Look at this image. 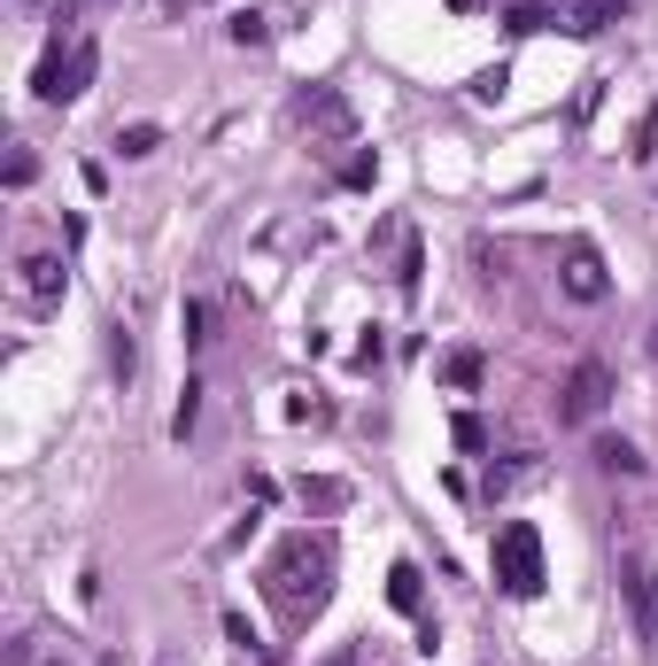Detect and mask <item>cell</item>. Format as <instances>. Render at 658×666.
Segmentation results:
<instances>
[{"instance_id": "52a82bcc", "label": "cell", "mask_w": 658, "mask_h": 666, "mask_svg": "<svg viewBox=\"0 0 658 666\" xmlns=\"http://www.w3.org/2000/svg\"><path fill=\"white\" fill-rule=\"evenodd\" d=\"M620 589H628V613H636V644L658 652V574L644 558H628V566H620Z\"/></svg>"}, {"instance_id": "7a4b0ae2", "label": "cell", "mask_w": 658, "mask_h": 666, "mask_svg": "<svg viewBox=\"0 0 658 666\" xmlns=\"http://www.w3.org/2000/svg\"><path fill=\"white\" fill-rule=\"evenodd\" d=\"M489 566H495V589L503 597H542V535L527 527V519H503L495 527V550H489Z\"/></svg>"}, {"instance_id": "8fae6325", "label": "cell", "mask_w": 658, "mask_h": 666, "mask_svg": "<svg viewBox=\"0 0 658 666\" xmlns=\"http://www.w3.org/2000/svg\"><path fill=\"white\" fill-rule=\"evenodd\" d=\"M295 497H303V511H341V503H348V481H333V473H303Z\"/></svg>"}, {"instance_id": "9a60e30c", "label": "cell", "mask_w": 658, "mask_h": 666, "mask_svg": "<svg viewBox=\"0 0 658 666\" xmlns=\"http://www.w3.org/2000/svg\"><path fill=\"white\" fill-rule=\"evenodd\" d=\"M628 156H636V164H651V156H658V109H644V117H636V133H628Z\"/></svg>"}, {"instance_id": "4316f807", "label": "cell", "mask_w": 658, "mask_h": 666, "mask_svg": "<svg viewBox=\"0 0 658 666\" xmlns=\"http://www.w3.org/2000/svg\"><path fill=\"white\" fill-rule=\"evenodd\" d=\"M651 356H658V326H651Z\"/></svg>"}, {"instance_id": "277c9868", "label": "cell", "mask_w": 658, "mask_h": 666, "mask_svg": "<svg viewBox=\"0 0 658 666\" xmlns=\"http://www.w3.org/2000/svg\"><path fill=\"white\" fill-rule=\"evenodd\" d=\"M295 125H303L318 148H348V140H356V109H348L341 86H303V94H295Z\"/></svg>"}, {"instance_id": "d6986e66", "label": "cell", "mask_w": 658, "mask_h": 666, "mask_svg": "<svg viewBox=\"0 0 658 666\" xmlns=\"http://www.w3.org/2000/svg\"><path fill=\"white\" fill-rule=\"evenodd\" d=\"M450 434H458V450H489V419H481V411H458Z\"/></svg>"}, {"instance_id": "8992f818", "label": "cell", "mask_w": 658, "mask_h": 666, "mask_svg": "<svg viewBox=\"0 0 658 666\" xmlns=\"http://www.w3.org/2000/svg\"><path fill=\"white\" fill-rule=\"evenodd\" d=\"M62 280H70V272H62L55 248H23V256H16V295H23L31 311H55V303H62Z\"/></svg>"}, {"instance_id": "ffe728a7", "label": "cell", "mask_w": 658, "mask_h": 666, "mask_svg": "<svg viewBox=\"0 0 658 666\" xmlns=\"http://www.w3.org/2000/svg\"><path fill=\"white\" fill-rule=\"evenodd\" d=\"M31 178H39V156H31V148H8V186H16V194H23V186H31Z\"/></svg>"}, {"instance_id": "ac0fdd59", "label": "cell", "mask_w": 658, "mask_h": 666, "mask_svg": "<svg viewBox=\"0 0 658 666\" xmlns=\"http://www.w3.org/2000/svg\"><path fill=\"white\" fill-rule=\"evenodd\" d=\"M194 419H202V388L186 380V395H178V411H170V434L186 442V434H194Z\"/></svg>"}, {"instance_id": "9c48e42d", "label": "cell", "mask_w": 658, "mask_h": 666, "mask_svg": "<svg viewBox=\"0 0 658 666\" xmlns=\"http://www.w3.org/2000/svg\"><path fill=\"white\" fill-rule=\"evenodd\" d=\"M387 605H395V613H411V620H426V574H419L411 558H395V566H387Z\"/></svg>"}, {"instance_id": "603a6c76", "label": "cell", "mask_w": 658, "mask_h": 666, "mask_svg": "<svg viewBox=\"0 0 658 666\" xmlns=\"http://www.w3.org/2000/svg\"><path fill=\"white\" fill-rule=\"evenodd\" d=\"M225 636H233L240 652H256V659H264V644H256V628H248V613H225Z\"/></svg>"}, {"instance_id": "d4e9b609", "label": "cell", "mask_w": 658, "mask_h": 666, "mask_svg": "<svg viewBox=\"0 0 658 666\" xmlns=\"http://www.w3.org/2000/svg\"><path fill=\"white\" fill-rule=\"evenodd\" d=\"M326 666H356V652H333V659Z\"/></svg>"}, {"instance_id": "ba28073f", "label": "cell", "mask_w": 658, "mask_h": 666, "mask_svg": "<svg viewBox=\"0 0 658 666\" xmlns=\"http://www.w3.org/2000/svg\"><path fill=\"white\" fill-rule=\"evenodd\" d=\"M558 287H566L573 303H605V295H612V272H605V256H597L589 241H573V248H566V272H558Z\"/></svg>"}, {"instance_id": "44dd1931", "label": "cell", "mask_w": 658, "mask_h": 666, "mask_svg": "<svg viewBox=\"0 0 658 666\" xmlns=\"http://www.w3.org/2000/svg\"><path fill=\"white\" fill-rule=\"evenodd\" d=\"M178 326H186V349H202V341H209V311H202V303H186V311H178Z\"/></svg>"}, {"instance_id": "5bb4252c", "label": "cell", "mask_w": 658, "mask_h": 666, "mask_svg": "<svg viewBox=\"0 0 658 666\" xmlns=\"http://www.w3.org/2000/svg\"><path fill=\"white\" fill-rule=\"evenodd\" d=\"M156 148H164V125H117V156H125V164L156 156Z\"/></svg>"}, {"instance_id": "4fadbf2b", "label": "cell", "mask_w": 658, "mask_h": 666, "mask_svg": "<svg viewBox=\"0 0 658 666\" xmlns=\"http://www.w3.org/2000/svg\"><path fill=\"white\" fill-rule=\"evenodd\" d=\"M225 39H233V47H272V23H264L256 8H233V16H225Z\"/></svg>"}, {"instance_id": "6da1fadb", "label": "cell", "mask_w": 658, "mask_h": 666, "mask_svg": "<svg viewBox=\"0 0 658 666\" xmlns=\"http://www.w3.org/2000/svg\"><path fill=\"white\" fill-rule=\"evenodd\" d=\"M264 597L279 605V620L287 628H311L318 613H326V597H333V535H287L272 558H264Z\"/></svg>"}, {"instance_id": "3957f363", "label": "cell", "mask_w": 658, "mask_h": 666, "mask_svg": "<svg viewBox=\"0 0 658 666\" xmlns=\"http://www.w3.org/2000/svg\"><path fill=\"white\" fill-rule=\"evenodd\" d=\"M94 70H101V47H94V39H70V47L55 39V47L39 55V78H31V94H39L47 109H70V101L94 86Z\"/></svg>"}, {"instance_id": "2e32d148", "label": "cell", "mask_w": 658, "mask_h": 666, "mask_svg": "<svg viewBox=\"0 0 658 666\" xmlns=\"http://www.w3.org/2000/svg\"><path fill=\"white\" fill-rule=\"evenodd\" d=\"M132 364H140L132 333H125V326H109V372H117V380H132Z\"/></svg>"}, {"instance_id": "e0dca14e", "label": "cell", "mask_w": 658, "mask_h": 666, "mask_svg": "<svg viewBox=\"0 0 658 666\" xmlns=\"http://www.w3.org/2000/svg\"><path fill=\"white\" fill-rule=\"evenodd\" d=\"M419 272H426V248H419V241H403V264H395V287H403V295H419Z\"/></svg>"}, {"instance_id": "5b68a950", "label": "cell", "mask_w": 658, "mask_h": 666, "mask_svg": "<svg viewBox=\"0 0 658 666\" xmlns=\"http://www.w3.org/2000/svg\"><path fill=\"white\" fill-rule=\"evenodd\" d=\"M605 403H612V364L605 356H581L566 372V388H558V419L566 427H589V419H605Z\"/></svg>"}, {"instance_id": "7c38bea8", "label": "cell", "mask_w": 658, "mask_h": 666, "mask_svg": "<svg viewBox=\"0 0 658 666\" xmlns=\"http://www.w3.org/2000/svg\"><path fill=\"white\" fill-rule=\"evenodd\" d=\"M481 372H489V356H481V349H450V356H442V380H450V388H465V395L481 388Z\"/></svg>"}, {"instance_id": "30bf717a", "label": "cell", "mask_w": 658, "mask_h": 666, "mask_svg": "<svg viewBox=\"0 0 658 666\" xmlns=\"http://www.w3.org/2000/svg\"><path fill=\"white\" fill-rule=\"evenodd\" d=\"M597 473H620V481H636V473H644V450H636L628 434H597Z\"/></svg>"}, {"instance_id": "7402d4cb", "label": "cell", "mask_w": 658, "mask_h": 666, "mask_svg": "<svg viewBox=\"0 0 658 666\" xmlns=\"http://www.w3.org/2000/svg\"><path fill=\"white\" fill-rule=\"evenodd\" d=\"M503 23H511V31H542V23H550V8H534V0H519V8H511Z\"/></svg>"}, {"instance_id": "cb8c5ba5", "label": "cell", "mask_w": 658, "mask_h": 666, "mask_svg": "<svg viewBox=\"0 0 658 666\" xmlns=\"http://www.w3.org/2000/svg\"><path fill=\"white\" fill-rule=\"evenodd\" d=\"M372 178H380L372 156H348V164H341V186H372Z\"/></svg>"}, {"instance_id": "484cf974", "label": "cell", "mask_w": 658, "mask_h": 666, "mask_svg": "<svg viewBox=\"0 0 658 666\" xmlns=\"http://www.w3.org/2000/svg\"><path fill=\"white\" fill-rule=\"evenodd\" d=\"M39 666H70V659H62V652H47V659H39Z\"/></svg>"}]
</instances>
